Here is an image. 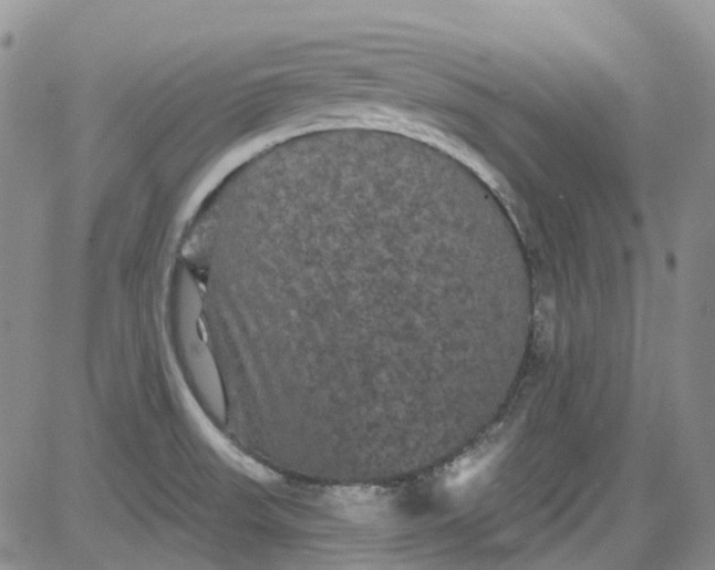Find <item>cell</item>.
I'll return each mask as SVG.
<instances>
[{"label": "cell", "mask_w": 715, "mask_h": 570, "mask_svg": "<svg viewBox=\"0 0 715 570\" xmlns=\"http://www.w3.org/2000/svg\"><path fill=\"white\" fill-rule=\"evenodd\" d=\"M338 510L355 521H370L377 517L386 502L385 495L370 487L342 488L333 495Z\"/></svg>", "instance_id": "cell-2"}, {"label": "cell", "mask_w": 715, "mask_h": 570, "mask_svg": "<svg viewBox=\"0 0 715 570\" xmlns=\"http://www.w3.org/2000/svg\"><path fill=\"white\" fill-rule=\"evenodd\" d=\"M502 447L501 438L490 437L459 456L447 470L446 487L458 491L472 486L489 468Z\"/></svg>", "instance_id": "cell-1"}]
</instances>
